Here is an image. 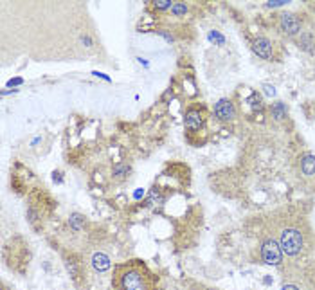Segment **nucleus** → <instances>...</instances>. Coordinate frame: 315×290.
I'll return each mask as SVG.
<instances>
[{
  "label": "nucleus",
  "mask_w": 315,
  "mask_h": 290,
  "mask_svg": "<svg viewBox=\"0 0 315 290\" xmlns=\"http://www.w3.org/2000/svg\"><path fill=\"white\" fill-rule=\"evenodd\" d=\"M279 247L283 252H287L288 256H296L299 254L301 250L304 247V238H303V233L294 227L290 229H285L279 236Z\"/></svg>",
  "instance_id": "nucleus-1"
},
{
  "label": "nucleus",
  "mask_w": 315,
  "mask_h": 290,
  "mask_svg": "<svg viewBox=\"0 0 315 290\" xmlns=\"http://www.w3.org/2000/svg\"><path fill=\"white\" fill-rule=\"evenodd\" d=\"M279 29L288 36H297L303 33V24L296 13H281L279 15Z\"/></svg>",
  "instance_id": "nucleus-2"
},
{
  "label": "nucleus",
  "mask_w": 315,
  "mask_h": 290,
  "mask_svg": "<svg viewBox=\"0 0 315 290\" xmlns=\"http://www.w3.org/2000/svg\"><path fill=\"white\" fill-rule=\"evenodd\" d=\"M261 258L267 265H279L283 262V250H281L279 243L274 240H267L261 245Z\"/></svg>",
  "instance_id": "nucleus-3"
},
{
  "label": "nucleus",
  "mask_w": 315,
  "mask_h": 290,
  "mask_svg": "<svg viewBox=\"0 0 315 290\" xmlns=\"http://www.w3.org/2000/svg\"><path fill=\"white\" fill-rule=\"evenodd\" d=\"M205 123V114L200 110V108H187V112H185V130L189 132V134H197V132L202 130V126H204Z\"/></svg>",
  "instance_id": "nucleus-4"
},
{
  "label": "nucleus",
  "mask_w": 315,
  "mask_h": 290,
  "mask_svg": "<svg viewBox=\"0 0 315 290\" xmlns=\"http://www.w3.org/2000/svg\"><path fill=\"white\" fill-rule=\"evenodd\" d=\"M214 115H216L220 121H231L234 119L236 115V108H234V103L231 100H220L216 105H214Z\"/></svg>",
  "instance_id": "nucleus-5"
},
{
  "label": "nucleus",
  "mask_w": 315,
  "mask_h": 290,
  "mask_svg": "<svg viewBox=\"0 0 315 290\" xmlns=\"http://www.w3.org/2000/svg\"><path fill=\"white\" fill-rule=\"evenodd\" d=\"M252 49L260 56L261 60H270L272 54H274V47H272V42L267 40V38H256L254 44H252Z\"/></svg>",
  "instance_id": "nucleus-6"
},
{
  "label": "nucleus",
  "mask_w": 315,
  "mask_h": 290,
  "mask_svg": "<svg viewBox=\"0 0 315 290\" xmlns=\"http://www.w3.org/2000/svg\"><path fill=\"white\" fill-rule=\"evenodd\" d=\"M142 285H144V279L135 270H130L122 276V288L124 290H141Z\"/></svg>",
  "instance_id": "nucleus-7"
},
{
  "label": "nucleus",
  "mask_w": 315,
  "mask_h": 290,
  "mask_svg": "<svg viewBox=\"0 0 315 290\" xmlns=\"http://www.w3.org/2000/svg\"><path fill=\"white\" fill-rule=\"evenodd\" d=\"M299 47L303 51L315 54V33L313 31H303L299 36Z\"/></svg>",
  "instance_id": "nucleus-8"
},
{
  "label": "nucleus",
  "mask_w": 315,
  "mask_h": 290,
  "mask_svg": "<svg viewBox=\"0 0 315 290\" xmlns=\"http://www.w3.org/2000/svg\"><path fill=\"white\" fill-rule=\"evenodd\" d=\"M301 171L304 177H315V155L313 153H304L301 157Z\"/></svg>",
  "instance_id": "nucleus-9"
},
{
  "label": "nucleus",
  "mask_w": 315,
  "mask_h": 290,
  "mask_svg": "<svg viewBox=\"0 0 315 290\" xmlns=\"http://www.w3.org/2000/svg\"><path fill=\"white\" fill-rule=\"evenodd\" d=\"M92 267H94L98 272H105V270L110 269V258L107 254H103V252H96L92 256Z\"/></svg>",
  "instance_id": "nucleus-10"
},
{
  "label": "nucleus",
  "mask_w": 315,
  "mask_h": 290,
  "mask_svg": "<svg viewBox=\"0 0 315 290\" xmlns=\"http://www.w3.org/2000/svg\"><path fill=\"white\" fill-rule=\"evenodd\" d=\"M272 114H274L276 119H283L285 115H287V107L281 101H276V103L272 105Z\"/></svg>",
  "instance_id": "nucleus-11"
},
{
  "label": "nucleus",
  "mask_w": 315,
  "mask_h": 290,
  "mask_svg": "<svg viewBox=\"0 0 315 290\" xmlns=\"http://www.w3.org/2000/svg\"><path fill=\"white\" fill-rule=\"evenodd\" d=\"M185 13H187V6H185L184 2H175L173 8H171V15L177 16V18L185 16Z\"/></svg>",
  "instance_id": "nucleus-12"
},
{
  "label": "nucleus",
  "mask_w": 315,
  "mask_h": 290,
  "mask_svg": "<svg viewBox=\"0 0 315 290\" xmlns=\"http://www.w3.org/2000/svg\"><path fill=\"white\" fill-rule=\"evenodd\" d=\"M128 166L126 164H115L114 170H112V173H114V177H117V179H124L126 175H128Z\"/></svg>",
  "instance_id": "nucleus-13"
},
{
  "label": "nucleus",
  "mask_w": 315,
  "mask_h": 290,
  "mask_svg": "<svg viewBox=\"0 0 315 290\" xmlns=\"http://www.w3.org/2000/svg\"><path fill=\"white\" fill-rule=\"evenodd\" d=\"M153 6L157 9H171V8H173V4H171L170 0H161V2H155Z\"/></svg>",
  "instance_id": "nucleus-14"
},
{
  "label": "nucleus",
  "mask_w": 315,
  "mask_h": 290,
  "mask_svg": "<svg viewBox=\"0 0 315 290\" xmlns=\"http://www.w3.org/2000/svg\"><path fill=\"white\" fill-rule=\"evenodd\" d=\"M283 290H299V288H297L296 285H285V286H283Z\"/></svg>",
  "instance_id": "nucleus-15"
}]
</instances>
